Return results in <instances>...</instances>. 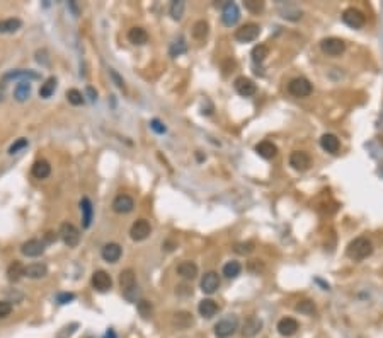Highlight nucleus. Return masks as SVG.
<instances>
[{"mask_svg": "<svg viewBox=\"0 0 383 338\" xmlns=\"http://www.w3.org/2000/svg\"><path fill=\"white\" fill-rule=\"evenodd\" d=\"M372 253H373V244H372V241L365 236L356 237L354 241H351L348 249H346V254L354 261L366 260L368 256H372Z\"/></svg>", "mask_w": 383, "mask_h": 338, "instance_id": "1", "label": "nucleus"}, {"mask_svg": "<svg viewBox=\"0 0 383 338\" xmlns=\"http://www.w3.org/2000/svg\"><path fill=\"white\" fill-rule=\"evenodd\" d=\"M238 330V318L235 314H229L227 318L215 325V335L217 338H230Z\"/></svg>", "mask_w": 383, "mask_h": 338, "instance_id": "2", "label": "nucleus"}, {"mask_svg": "<svg viewBox=\"0 0 383 338\" xmlns=\"http://www.w3.org/2000/svg\"><path fill=\"white\" fill-rule=\"evenodd\" d=\"M58 236L62 237V241L65 242L69 248H77L78 242H80V230L75 227L72 222H63L60 225Z\"/></svg>", "mask_w": 383, "mask_h": 338, "instance_id": "3", "label": "nucleus"}, {"mask_svg": "<svg viewBox=\"0 0 383 338\" xmlns=\"http://www.w3.org/2000/svg\"><path fill=\"white\" fill-rule=\"evenodd\" d=\"M259 34H261V26L255 24V22H247V24L240 26L235 31V39L238 43H250L257 39Z\"/></svg>", "mask_w": 383, "mask_h": 338, "instance_id": "4", "label": "nucleus"}, {"mask_svg": "<svg viewBox=\"0 0 383 338\" xmlns=\"http://www.w3.org/2000/svg\"><path fill=\"white\" fill-rule=\"evenodd\" d=\"M288 93L295 98H306L312 94V84L305 77H297L288 84Z\"/></svg>", "mask_w": 383, "mask_h": 338, "instance_id": "5", "label": "nucleus"}, {"mask_svg": "<svg viewBox=\"0 0 383 338\" xmlns=\"http://www.w3.org/2000/svg\"><path fill=\"white\" fill-rule=\"evenodd\" d=\"M320 50L324 51L327 57H339V55L344 53L346 43L339 38H325L320 43Z\"/></svg>", "mask_w": 383, "mask_h": 338, "instance_id": "6", "label": "nucleus"}, {"mask_svg": "<svg viewBox=\"0 0 383 338\" xmlns=\"http://www.w3.org/2000/svg\"><path fill=\"white\" fill-rule=\"evenodd\" d=\"M90 282H92V287L97 290V292H107V290H111V287H113V278H111L109 273L104 272V270H95L92 273Z\"/></svg>", "mask_w": 383, "mask_h": 338, "instance_id": "7", "label": "nucleus"}, {"mask_svg": "<svg viewBox=\"0 0 383 338\" xmlns=\"http://www.w3.org/2000/svg\"><path fill=\"white\" fill-rule=\"evenodd\" d=\"M150 232H152V225L145 219H138L137 222H133V225H131L130 229V236L133 241H145L147 237L150 236Z\"/></svg>", "mask_w": 383, "mask_h": 338, "instance_id": "8", "label": "nucleus"}, {"mask_svg": "<svg viewBox=\"0 0 383 338\" xmlns=\"http://www.w3.org/2000/svg\"><path fill=\"white\" fill-rule=\"evenodd\" d=\"M342 21L344 24H348L349 27H354V29H360V27L365 26L366 22V17L361 10L354 9V7H349L342 12Z\"/></svg>", "mask_w": 383, "mask_h": 338, "instance_id": "9", "label": "nucleus"}, {"mask_svg": "<svg viewBox=\"0 0 383 338\" xmlns=\"http://www.w3.org/2000/svg\"><path fill=\"white\" fill-rule=\"evenodd\" d=\"M238 19H240V9H238L237 3H233V2L225 3V7H223V10H222L223 24H225L227 27H232V26L237 24Z\"/></svg>", "mask_w": 383, "mask_h": 338, "instance_id": "10", "label": "nucleus"}, {"mask_svg": "<svg viewBox=\"0 0 383 338\" xmlns=\"http://www.w3.org/2000/svg\"><path fill=\"white\" fill-rule=\"evenodd\" d=\"M290 166L297 171H306L312 166V157L303 150H295L290 156Z\"/></svg>", "mask_w": 383, "mask_h": 338, "instance_id": "11", "label": "nucleus"}, {"mask_svg": "<svg viewBox=\"0 0 383 338\" xmlns=\"http://www.w3.org/2000/svg\"><path fill=\"white\" fill-rule=\"evenodd\" d=\"M21 253L27 258H38L45 253V242L39 239H27L26 242H22L21 246Z\"/></svg>", "mask_w": 383, "mask_h": 338, "instance_id": "12", "label": "nucleus"}, {"mask_svg": "<svg viewBox=\"0 0 383 338\" xmlns=\"http://www.w3.org/2000/svg\"><path fill=\"white\" fill-rule=\"evenodd\" d=\"M121 254H123V249L118 242H107L101 249L102 260L107 261V263H116L119 258H121Z\"/></svg>", "mask_w": 383, "mask_h": 338, "instance_id": "13", "label": "nucleus"}, {"mask_svg": "<svg viewBox=\"0 0 383 338\" xmlns=\"http://www.w3.org/2000/svg\"><path fill=\"white\" fill-rule=\"evenodd\" d=\"M235 91H237L240 96L244 98H250L255 94V91H257V87H255L254 81H250L249 77H238L235 79Z\"/></svg>", "mask_w": 383, "mask_h": 338, "instance_id": "14", "label": "nucleus"}, {"mask_svg": "<svg viewBox=\"0 0 383 338\" xmlns=\"http://www.w3.org/2000/svg\"><path fill=\"white\" fill-rule=\"evenodd\" d=\"M135 209V202L130 195H118L113 200V210L118 214H130Z\"/></svg>", "mask_w": 383, "mask_h": 338, "instance_id": "15", "label": "nucleus"}, {"mask_svg": "<svg viewBox=\"0 0 383 338\" xmlns=\"http://www.w3.org/2000/svg\"><path fill=\"white\" fill-rule=\"evenodd\" d=\"M199 285H201V290L205 294H215L218 290V287H220V278H218V275L215 272H208L203 275Z\"/></svg>", "mask_w": 383, "mask_h": 338, "instance_id": "16", "label": "nucleus"}, {"mask_svg": "<svg viewBox=\"0 0 383 338\" xmlns=\"http://www.w3.org/2000/svg\"><path fill=\"white\" fill-rule=\"evenodd\" d=\"M261 330H262V321L259 320L257 316H250V318H247L244 326H242V335L245 338H252L257 335Z\"/></svg>", "mask_w": 383, "mask_h": 338, "instance_id": "17", "label": "nucleus"}, {"mask_svg": "<svg viewBox=\"0 0 383 338\" xmlns=\"http://www.w3.org/2000/svg\"><path fill=\"white\" fill-rule=\"evenodd\" d=\"M298 330H300V325H298V321L293 320V318H283V320H279V323H278V332H279V335H283V337L295 335Z\"/></svg>", "mask_w": 383, "mask_h": 338, "instance_id": "18", "label": "nucleus"}, {"mask_svg": "<svg viewBox=\"0 0 383 338\" xmlns=\"http://www.w3.org/2000/svg\"><path fill=\"white\" fill-rule=\"evenodd\" d=\"M80 212H82V225L85 229L90 227L92 217H94V207H92V202H90L87 197H83L80 200Z\"/></svg>", "mask_w": 383, "mask_h": 338, "instance_id": "19", "label": "nucleus"}, {"mask_svg": "<svg viewBox=\"0 0 383 338\" xmlns=\"http://www.w3.org/2000/svg\"><path fill=\"white\" fill-rule=\"evenodd\" d=\"M128 41L135 46H142L149 41V33H147L143 27H131L128 31Z\"/></svg>", "mask_w": 383, "mask_h": 338, "instance_id": "20", "label": "nucleus"}, {"mask_svg": "<svg viewBox=\"0 0 383 338\" xmlns=\"http://www.w3.org/2000/svg\"><path fill=\"white\" fill-rule=\"evenodd\" d=\"M22 277H26V266L19 260H14L7 266V278H9L10 282H19Z\"/></svg>", "mask_w": 383, "mask_h": 338, "instance_id": "21", "label": "nucleus"}, {"mask_svg": "<svg viewBox=\"0 0 383 338\" xmlns=\"http://www.w3.org/2000/svg\"><path fill=\"white\" fill-rule=\"evenodd\" d=\"M31 173H33V176L36 178V180H46V178L51 174L50 162L45 161V159H39V161H36L34 164H33V169H31Z\"/></svg>", "mask_w": 383, "mask_h": 338, "instance_id": "22", "label": "nucleus"}, {"mask_svg": "<svg viewBox=\"0 0 383 338\" xmlns=\"http://www.w3.org/2000/svg\"><path fill=\"white\" fill-rule=\"evenodd\" d=\"M255 152L264 159H273L278 156V147L269 140H262L255 145Z\"/></svg>", "mask_w": 383, "mask_h": 338, "instance_id": "23", "label": "nucleus"}, {"mask_svg": "<svg viewBox=\"0 0 383 338\" xmlns=\"http://www.w3.org/2000/svg\"><path fill=\"white\" fill-rule=\"evenodd\" d=\"M320 147L324 150H327V152L336 154V152H339V149H341V142H339V138L336 135L325 133V135H322V138H320Z\"/></svg>", "mask_w": 383, "mask_h": 338, "instance_id": "24", "label": "nucleus"}, {"mask_svg": "<svg viewBox=\"0 0 383 338\" xmlns=\"http://www.w3.org/2000/svg\"><path fill=\"white\" fill-rule=\"evenodd\" d=\"M177 273L186 280H193L198 277V265L194 261H182L177 266Z\"/></svg>", "mask_w": 383, "mask_h": 338, "instance_id": "25", "label": "nucleus"}, {"mask_svg": "<svg viewBox=\"0 0 383 338\" xmlns=\"http://www.w3.org/2000/svg\"><path fill=\"white\" fill-rule=\"evenodd\" d=\"M119 285H121L123 292H126V290L137 287V277H135L133 270L126 268V270H123V272L119 273Z\"/></svg>", "mask_w": 383, "mask_h": 338, "instance_id": "26", "label": "nucleus"}, {"mask_svg": "<svg viewBox=\"0 0 383 338\" xmlns=\"http://www.w3.org/2000/svg\"><path fill=\"white\" fill-rule=\"evenodd\" d=\"M22 27V21L17 17H9L0 21V34H10L15 33Z\"/></svg>", "mask_w": 383, "mask_h": 338, "instance_id": "27", "label": "nucleus"}, {"mask_svg": "<svg viewBox=\"0 0 383 338\" xmlns=\"http://www.w3.org/2000/svg\"><path fill=\"white\" fill-rule=\"evenodd\" d=\"M198 311L203 318H213L218 313V304L213 299H203L198 306Z\"/></svg>", "mask_w": 383, "mask_h": 338, "instance_id": "28", "label": "nucleus"}, {"mask_svg": "<svg viewBox=\"0 0 383 338\" xmlns=\"http://www.w3.org/2000/svg\"><path fill=\"white\" fill-rule=\"evenodd\" d=\"M48 275V266L45 263H31L26 266V277L29 278H43Z\"/></svg>", "mask_w": 383, "mask_h": 338, "instance_id": "29", "label": "nucleus"}, {"mask_svg": "<svg viewBox=\"0 0 383 338\" xmlns=\"http://www.w3.org/2000/svg\"><path fill=\"white\" fill-rule=\"evenodd\" d=\"M31 96V82L29 81H21L14 89V98L19 103H24L27 98Z\"/></svg>", "mask_w": 383, "mask_h": 338, "instance_id": "30", "label": "nucleus"}, {"mask_svg": "<svg viewBox=\"0 0 383 338\" xmlns=\"http://www.w3.org/2000/svg\"><path fill=\"white\" fill-rule=\"evenodd\" d=\"M55 89H57V79L55 77H48L45 81V84H41V87H39V96H41L43 99H48L53 96Z\"/></svg>", "mask_w": 383, "mask_h": 338, "instance_id": "31", "label": "nucleus"}, {"mask_svg": "<svg viewBox=\"0 0 383 338\" xmlns=\"http://www.w3.org/2000/svg\"><path fill=\"white\" fill-rule=\"evenodd\" d=\"M184 10H186V3L182 2V0H175V2L170 3L169 14L174 21H179V19H182V15H184Z\"/></svg>", "mask_w": 383, "mask_h": 338, "instance_id": "32", "label": "nucleus"}, {"mask_svg": "<svg viewBox=\"0 0 383 338\" xmlns=\"http://www.w3.org/2000/svg\"><path fill=\"white\" fill-rule=\"evenodd\" d=\"M242 272V265L238 261H229L225 266H223V275L227 278H235L238 277Z\"/></svg>", "mask_w": 383, "mask_h": 338, "instance_id": "33", "label": "nucleus"}, {"mask_svg": "<svg viewBox=\"0 0 383 338\" xmlns=\"http://www.w3.org/2000/svg\"><path fill=\"white\" fill-rule=\"evenodd\" d=\"M208 31H210V26L206 21H198L196 24L193 26V36L196 39H205L208 36Z\"/></svg>", "mask_w": 383, "mask_h": 338, "instance_id": "34", "label": "nucleus"}, {"mask_svg": "<svg viewBox=\"0 0 383 338\" xmlns=\"http://www.w3.org/2000/svg\"><path fill=\"white\" fill-rule=\"evenodd\" d=\"M186 51H187V43L184 41V38H179L177 41H174L169 48L170 57H179V55L186 53Z\"/></svg>", "mask_w": 383, "mask_h": 338, "instance_id": "35", "label": "nucleus"}, {"mask_svg": "<svg viewBox=\"0 0 383 338\" xmlns=\"http://www.w3.org/2000/svg\"><path fill=\"white\" fill-rule=\"evenodd\" d=\"M3 79L5 81H10V79H38V74H34V72H31V70H17V72H9V74H5L3 75Z\"/></svg>", "mask_w": 383, "mask_h": 338, "instance_id": "36", "label": "nucleus"}, {"mask_svg": "<svg viewBox=\"0 0 383 338\" xmlns=\"http://www.w3.org/2000/svg\"><path fill=\"white\" fill-rule=\"evenodd\" d=\"M67 99H69V103L70 105H74V106H82L83 105V94L80 93L78 89H69L67 91Z\"/></svg>", "mask_w": 383, "mask_h": 338, "instance_id": "37", "label": "nucleus"}, {"mask_svg": "<svg viewBox=\"0 0 383 338\" xmlns=\"http://www.w3.org/2000/svg\"><path fill=\"white\" fill-rule=\"evenodd\" d=\"M267 55H269V48H267L266 45H257V46H254V50H252V60L255 63L257 62L261 63L266 60Z\"/></svg>", "mask_w": 383, "mask_h": 338, "instance_id": "38", "label": "nucleus"}, {"mask_svg": "<svg viewBox=\"0 0 383 338\" xmlns=\"http://www.w3.org/2000/svg\"><path fill=\"white\" fill-rule=\"evenodd\" d=\"M295 309L302 314H306V316H312V314H315V304L312 301H302L300 304H297V308Z\"/></svg>", "mask_w": 383, "mask_h": 338, "instance_id": "39", "label": "nucleus"}, {"mask_svg": "<svg viewBox=\"0 0 383 338\" xmlns=\"http://www.w3.org/2000/svg\"><path fill=\"white\" fill-rule=\"evenodd\" d=\"M281 14L285 19H293V21H297V19L302 17V10L295 9V7H291V5H288L286 9H281Z\"/></svg>", "mask_w": 383, "mask_h": 338, "instance_id": "40", "label": "nucleus"}, {"mask_svg": "<svg viewBox=\"0 0 383 338\" xmlns=\"http://www.w3.org/2000/svg\"><path fill=\"white\" fill-rule=\"evenodd\" d=\"M27 145H29V142H27V138H19V140H15L14 144H12V145L9 147V154H10V156H14V154H17L19 150L26 149Z\"/></svg>", "mask_w": 383, "mask_h": 338, "instance_id": "41", "label": "nucleus"}, {"mask_svg": "<svg viewBox=\"0 0 383 338\" xmlns=\"http://www.w3.org/2000/svg\"><path fill=\"white\" fill-rule=\"evenodd\" d=\"M245 9H249L250 12L257 14L264 9V2H257V0H247L245 2Z\"/></svg>", "mask_w": 383, "mask_h": 338, "instance_id": "42", "label": "nucleus"}, {"mask_svg": "<svg viewBox=\"0 0 383 338\" xmlns=\"http://www.w3.org/2000/svg\"><path fill=\"white\" fill-rule=\"evenodd\" d=\"M74 299H75V294H72V292H60L57 296L58 304H69V302H72Z\"/></svg>", "mask_w": 383, "mask_h": 338, "instance_id": "43", "label": "nucleus"}, {"mask_svg": "<svg viewBox=\"0 0 383 338\" xmlns=\"http://www.w3.org/2000/svg\"><path fill=\"white\" fill-rule=\"evenodd\" d=\"M12 313V304L9 301H0V318H7Z\"/></svg>", "mask_w": 383, "mask_h": 338, "instance_id": "44", "label": "nucleus"}, {"mask_svg": "<svg viewBox=\"0 0 383 338\" xmlns=\"http://www.w3.org/2000/svg\"><path fill=\"white\" fill-rule=\"evenodd\" d=\"M109 75H111V79H113L114 84H116V86L119 87V89H121V91H125V89H126L125 81H123V79L119 77V74L116 72V70H114V69H109Z\"/></svg>", "mask_w": 383, "mask_h": 338, "instance_id": "45", "label": "nucleus"}, {"mask_svg": "<svg viewBox=\"0 0 383 338\" xmlns=\"http://www.w3.org/2000/svg\"><path fill=\"white\" fill-rule=\"evenodd\" d=\"M252 249H254V244H252V242H240V244L235 246V251L240 253V254H247V253L252 251Z\"/></svg>", "mask_w": 383, "mask_h": 338, "instance_id": "46", "label": "nucleus"}, {"mask_svg": "<svg viewBox=\"0 0 383 338\" xmlns=\"http://www.w3.org/2000/svg\"><path fill=\"white\" fill-rule=\"evenodd\" d=\"M138 309H140V313H142L143 316L149 318L150 313H152V304H150V302H147V301H140L138 302Z\"/></svg>", "mask_w": 383, "mask_h": 338, "instance_id": "47", "label": "nucleus"}, {"mask_svg": "<svg viewBox=\"0 0 383 338\" xmlns=\"http://www.w3.org/2000/svg\"><path fill=\"white\" fill-rule=\"evenodd\" d=\"M150 126H152V130L157 133H165V130H167L165 125H162V121H158V120H152Z\"/></svg>", "mask_w": 383, "mask_h": 338, "instance_id": "48", "label": "nucleus"}, {"mask_svg": "<svg viewBox=\"0 0 383 338\" xmlns=\"http://www.w3.org/2000/svg\"><path fill=\"white\" fill-rule=\"evenodd\" d=\"M57 234H55V232H51V230H50V232H46V236H45V239H46V242H55V241H57Z\"/></svg>", "mask_w": 383, "mask_h": 338, "instance_id": "49", "label": "nucleus"}, {"mask_svg": "<svg viewBox=\"0 0 383 338\" xmlns=\"http://www.w3.org/2000/svg\"><path fill=\"white\" fill-rule=\"evenodd\" d=\"M87 94L90 96V101H95V99H97V93H95L92 87H87Z\"/></svg>", "mask_w": 383, "mask_h": 338, "instance_id": "50", "label": "nucleus"}, {"mask_svg": "<svg viewBox=\"0 0 383 338\" xmlns=\"http://www.w3.org/2000/svg\"><path fill=\"white\" fill-rule=\"evenodd\" d=\"M104 338H118V335H116L114 330H107V332L104 333Z\"/></svg>", "mask_w": 383, "mask_h": 338, "instance_id": "51", "label": "nucleus"}, {"mask_svg": "<svg viewBox=\"0 0 383 338\" xmlns=\"http://www.w3.org/2000/svg\"><path fill=\"white\" fill-rule=\"evenodd\" d=\"M87 338H90V337H87Z\"/></svg>", "mask_w": 383, "mask_h": 338, "instance_id": "52", "label": "nucleus"}]
</instances>
